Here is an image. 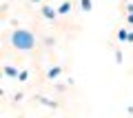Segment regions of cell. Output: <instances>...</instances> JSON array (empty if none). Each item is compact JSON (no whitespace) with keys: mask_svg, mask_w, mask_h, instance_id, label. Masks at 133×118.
<instances>
[{"mask_svg":"<svg viewBox=\"0 0 133 118\" xmlns=\"http://www.w3.org/2000/svg\"><path fill=\"white\" fill-rule=\"evenodd\" d=\"M11 40H14V45L18 49H31L33 47V36L29 31H16Z\"/></svg>","mask_w":133,"mask_h":118,"instance_id":"cell-1","label":"cell"},{"mask_svg":"<svg viewBox=\"0 0 133 118\" xmlns=\"http://www.w3.org/2000/svg\"><path fill=\"white\" fill-rule=\"evenodd\" d=\"M82 9H84V11H91V0H82Z\"/></svg>","mask_w":133,"mask_h":118,"instance_id":"cell-2","label":"cell"},{"mask_svg":"<svg viewBox=\"0 0 133 118\" xmlns=\"http://www.w3.org/2000/svg\"><path fill=\"white\" fill-rule=\"evenodd\" d=\"M44 16H49V18H53V11L49 9V7H44Z\"/></svg>","mask_w":133,"mask_h":118,"instance_id":"cell-3","label":"cell"},{"mask_svg":"<svg viewBox=\"0 0 133 118\" xmlns=\"http://www.w3.org/2000/svg\"><path fill=\"white\" fill-rule=\"evenodd\" d=\"M5 71H7V74H9V76H16V69H14V67H7Z\"/></svg>","mask_w":133,"mask_h":118,"instance_id":"cell-4","label":"cell"},{"mask_svg":"<svg viewBox=\"0 0 133 118\" xmlns=\"http://www.w3.org/2000/svg\"><path fill=\"white\" fill-rule=\"evenodd\" d=\"M129 40H131V43H133V33H129Z\"/></svg>","mask_w":133,"mask_h":118,"instance_id":"cell-5","label":"cell"},{"mask_svg":"<svg viewBox=\"0 0 133 118\" xmlns=\"http://www.w3.org/2000/svg\"><path fill=\"white\" fill-rule=\"evenodd\" d=\"M36 2H40V0H36Z\"/></svg>","mask_w":133,"mask_h":118,"instance_id":"cell-6","label":"cell"}]
</instances>
